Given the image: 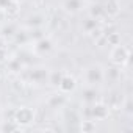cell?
<instances>
[{"mask_svg": "<svg viewBox=\"0 0 133 133\" xmlns=\"http://www.w3.org/2000/svg\"><path fill=\"white\" fill-rule=\"evenodd\" d=\"M103 78H105V72L99 64H92V66L85 69V82L88 86L100 85L103 82Z\"/></svg>", "mask_w": 133, "mask_h": 133, "instance_id": "6da1fadb", "label": "cell"}, {"mask_svg": "<svg viewBox=\"0 0 133 133\" xmlns=\"http://www.w3.org/2000/svg\"><path fill=\"white\" fill-rule=\"evenodd\" d=\"M110 58H111V63H113L114 66H119V68H121V66H124V64L128 61L130 52H128L127 47L117 44V45H113L111 53H110Z\"/></svg>", "mask_w": 133, "mask_h": 133, "instance_id": "7a4b0ae2", "label": "cell"}, {"mask_svg": "<svg viewBox=\"0 0 133 133\" xmlns=\"http://www.w3.org/2000/svg\"><path fill=\"white\" fill-rule=\"evenodd\" d=\"M19 125H27V124H31L33 119H35V111L28 107H21L14 111V117H13Z\"/></svg>", "mask_w": 133, "mask_h": 133, "instance_id": "3957f363", "label": "cell"}, {"mask_svg": "<svg viewBox=\"0 0 133 133\" xmlns=\"http://www.w3.org/2000/svg\"><path fill=\"white\" fill-rule=\"evenodd\" d=\"M86 116L89 117V119H105L107 116H108V107L107 105H103V103H91L88 108H86Z\"/></svg>", "mask_w": 133, "mask_h": 133, "instance_id": "277c9868", "label": "cell"}, {"mask_svg": "<svg viewBox=\"0 0 133 133\" xmlns=\"http://www.w3.org/2000/svg\"><path fill=\"white\" fill-rule=\"evenodd\" d=\"M75 86H77V82H75V78H74L72 75H69V74H63L61 82H59V85H58V89H59L63 94L72 92V91L75 89Z\"/></svg>", "mask_w": 133, "mask_h": 133, "instance_id": "5b68a950", "label": "cell"}, {"mask_svg": "<svg viewBox=\"0 0 133 133\" xmlns=\"http://www.w3.org/2000/svg\"><path fill=\"white\" fill-rule=\"evenodd\" d=\"M52 41H50V38H45V36H42V38H39V39H36L35 41V45H33V50L36 52V53H39V55H42V53H47V52H50L52 50Z\"/></svg>", "mask_w": 133, "mask_h": 133, "instance_id": "8992f818", "label": "cell"}, {"mask_svg": "<svg viewBox=\"0 0 133 133\" xmlns=\"http://www.w3.org/2000/svg\"><path fill=\"white\" fill-rule=\"evenodd\" d=\"M47 78H49V71L44 69V68H36V69H33V71L30 72V80H31L33 83L41 85V83L47 82Z\"/></svg>", "mask_w": 133, "mask_h": 133, "instance_id": "52a82bcc", "label": "cell"}, {"mask_svg": "<svg viewBox=\"0 0 133 133\" xmlns=\"http://www.w3.org/2000/svg\"><path fill=\"white\" fill-rule=\"evenodd\" d=\"M97 91H96V88L94 86H88V88H85L83 89V92H82V100L86 103V105H91V103H94V102H97Z\"/></svg>", "mask_w": 133, "mask_h": 133, "instance_id": "ba28073f", "label": "cell"}, {"mask_svg": "<svg viewBox=\"0 0 133 133\" xmlns=\"http://www.w3.org/2000/svg\"><path fill=\"white\" fill-rule=\"evenodd\" d=\"M63 8H64V11H68L71 14L78 13L80 8H82V0H64V2H63Z\"/></svg>", "mask_w": 133, "mask_h": 133, "instance_id": "9c48e42d", "label": "cell"}, {"mask_svg": "<svg viewBox=\"0 0 133 133\" xmlns=\"http://www.w3.org/2000/svg\"><path fill=\"white\" fill-rule=\"evenodd\" d=\"M64 102H66V99H64L63 92H59V94H52V96L49 97V100H47V103H49L50 108H61V107L64 105Z\"/></svg>", "mask_w": 133, "mask_h": 133, "instance_id": "30bf717a", "label": "cell"}, {"mask_svg": "<svg viewBox=\"0 0 133 133\" xmlns=\"http://www.w3.org/2000/svg\"><path fill=\"white\" fill-rule=\"evenodd\" d=\"M99 27V21L97 19H94V17H89V19H86L85 22H83V30L89 35L94 28H97Z\"/></svg>", "mask_w": 133, "mask_h": 133, "instance_id": "8fae6325", "label": "cell"}, {"mask_svg": "<svg viewBox=\"0 0 133 133\" xmlns=\"http://www.w3.org/2000/svg\"><path fill=\"white\" fill-rule=\"evenodd\" d=\"M61 77H63L61 72L53 71V72H49V78H47V82H49L52 86H56V88H58V85H59V82H61Z\"/></svg>", "mask_w": 133, "mask_h": 133, "instance_id": "7c38bea8", "label": "cell"}, {"mask_svg": "<svg viewBox=\"0 0 133 133\" xmlns=\"http://www.w3.org/2000/svg\"><path fill=\"white\" fill-rule=\"evenodd\" d=\"M6 66H8V69L11 72H19L22 69V61L17 59V58H11V59H8V64Z\"/></svg>", "mask_w": 133, "mask_h": 133, "instance_id": "4fadbf2b", "label": "cell"}, {"mask_svg": "<svg viewBox=\"0 0 133 133\" xmlns=\"http://www.w3.org/2000/svg\"><path fill=\"white\" fill-rule=\"evenodd\" d=\"M42 24H44V17L39 16V14H35V16H30L28 17V25L33 27V28H39Z\"/></svg>", "mask_w": 133, "mask_h": 133, "instance_id": "5bb4252c", "label": "cell"}, {"mask_svg": "<svg viewBox=\"0 0 133 133\" xmlns=\"http://www.w3.org/2000/svg\"><path fill=\"white\" fill-rule=\"evenodd\" d=\"M21 128V125L13 119V121H5L3 122V125H2V130L3 131H14V130H19Z\"/></svg>", "mask_w": 133, "mask_h": 133, "instance_id": "9a60e30c", "label": "cell"}, {"mask_svg": "<svg viewBox=\"0 0 133 133\" xmlns=\"http://www.w3.org/2000/svg\"><path fill=\"white\" fill-rule=\"evenodd\" d=\"M103 14H105V8H102L100 5H92L91 6V17H94V19L99 21Z\"/></svg>", "mask_w": 133, "mask_h": 133, "instance_id": "2e32d148", "label": "cell"}, {"mask_svg": "<svg viewBox=\"0 0 133 133\" xmlns=\"http://www.w3.org/2000/svg\"><path fill=\"white\" fill-rule=\"evenodd\" d=\"M16 27L14 25H8V27H3L2 28V35H0V36H2V38H6V36H14L16 35Z\"/></svg>", "mask_w": 133, "mask_h": 133, "instance_id": "e0dca14e", "label": "cell"}, {"mask_svg": "<svg viewBox=\"0 0 133 133\" xmlns=\"http://www.w3.org/2000/svg\"><path fill=\"white\" fill-rule=\"evenodd\" d=\"M94 128H96V124H94L92 119H86V121L82 122V130H83V131H91V130H94Z\"/></svg>", "mask_w": 133, "mask_h": 133, "instance_id": "ac0fdd59", "label": "cell"}, {"mask_svg": "<svg viewBox=\"0 0 133 133\" xmlns=\"http://www.w3.org/2000/svg\"><path fill=\"white\" fill-rule=\"evenodd\" d=\"M14 36H16V41L21 42V44H24V42H27V41L30 39V38H28V33H24V31H22V33H21V31H16Z\"/></svg>", "mask_w": 133, "mask_h": 133, "instance_id": "d6986e66", "label": "cell"}, {"mask_svg": "<svg viewBox=\"0 0 133 133\" xmlns=\"http://www.w3.org/2000/svg\"><path fill=\"white\" fill-rule=\"evenodd\" d=\"M11 2H13V0H0V10H6L10 5H11Z\"/></svg>", "mask_w": 133, "mask_h": 133, "instance_id": "ffe728a7", "label": "cell"}, {"mask_svg": "<svg viewBox=\"0 0 133 133\" xmlns=\"http://www.w3.org/2000/svg\"><path fill=\"white\" fill-rule=\"evenodd\" d=\"M8 59V55H6V50H5V47L3 49H0V63H3V61H6Z\"/></svg>", "mask_w": 133, "mask_h": 133, "instance_id": "44dd1931", "label": "cell"}, {"mask_svg": "<svg viewBox=\"0 0 133 133\" xmlns=\"http://www.w3.org/2000/svg\"><path fill=\"white\" fill-rule=\"evenodd\" d=\"M125 110H127L128 113H131V102H130V99L127 100V105H125Z\"/></svg>", "mask_w": 133, "mask_h": 133, "instance_id": "7402d4cb", "label": "cell"}, {"mask_svg": "<svg viewBox=\"0 0 133 133\" xmlns=\"http://www.w3.org/2000/svg\"><path fill=\"white\" fill-rule=\"evenodd\" d=\"M5 47V41H3V38L0 36V49H3Z\"/></svg>", "mask_w": 133, "mask_h": 133, "instance_id": "603a6c76", "label": "cell"}]
</instances>
